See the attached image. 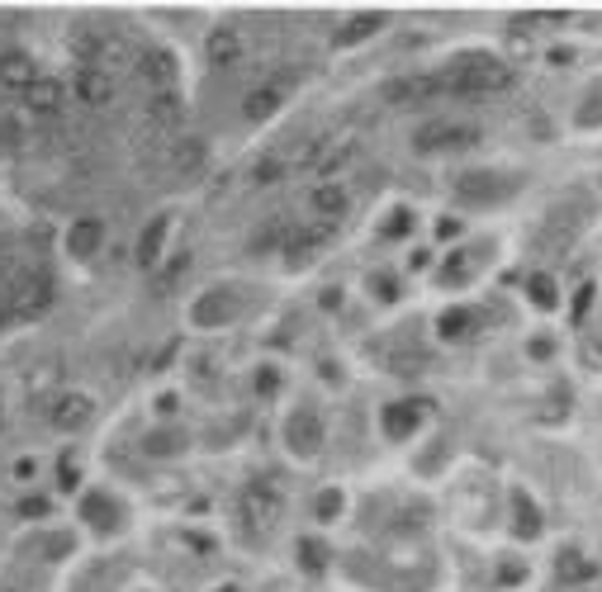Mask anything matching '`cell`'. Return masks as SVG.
I'll use <instances>...</instances> for the list:
<instances>
[{"label":"cell","instance_id":"30bf717a","mask_svg":"<svg viewBox=\"0 0 602 592\" xmlns=\"http://www.w3.org/2000/svg\"><path fill=\"white\" fill-rule=\"evenodd\" d=\"M380 24H384L380 15H361V19H351L347 29H337V48H351V43H356V38L375 34V29H380Z\"/></svg>","mask_w":602,"mask_h":592},{"label":"cell","instance_id":"277c9868","mask_svg":"<svg viewBox=\"0 0 602 592\" xmlns=\"http://www.w3.org/2000/svg\"><path fill=\"white\" fill-rule=\"evenodd\" d=\"M72 90H76L81 105L100 109V105H110L114 100V76L105 72V67H81V72L72 76Z\"/></svg>","mask_w":602,"mask_h":592},{"label":"cell","instance_id":"3957f363","mask_svg":"<svg viewBox=\"0 0 602 592\" xmlns=\"http://www.w3.org/2000/svg\"><path fill=\"white\" fill-rule=\"evenodd\" d=\"M34 81H38V67H34V57L24 53V48H5V53H0V90L24 95Z\"/></svg>","mask_w":602,"mask_h":592},{"label":"cell","instance_id":"7c38bea8","mask_svg":"<svg viewBox=\"0 0 602 592\" xmlns=\"http://www.w3.org/2000/svg\"><path fill=\"white\" fill-rule=\"evenodd\" d=\"M34 465H38L34 455H24V460H19V469H15V474H19V479H34Z\"/></svg>","mask_w":602,"mask_h":592},{"label":"cell","instance_id":"52a82bcc","mask_svg":"<svg viewBox=\"0 0 602 592\" xmlns=\"http://www.w3.org/2000/svg\"><path fill=\"white\" fill-rule=\"evenodd\" d=\"M147 119L157 128H176L181 124V95L176 90H152V100H147Z\"/></svg>","mask_w":602,"mask_h":592},{"label":"cell","instance_id":"ba28073f","mask_svg":"<svg viewBox=\"0 0 602 592\" xmlns=\"http://www.w3.org/2000/svg\"><path fill=\"white\" fill-rule=\"evenodd\" d=\"M313 214H323V218L347 214V190L342 185H318L313 190Z\"/></svg>","mask_w":602,"mask_h":592},{"label":"cell","instance_id":"8fae6325","mask_svg":"<svg viewBox=\"0 0 602 592\" xmlns=\"http://www.w3.org/2000/svg\"><path fill=\"white\" fill-rule=\"evenodd\" d=\"M275 105H280V100H275V90H256V95H247V119L261 124L266 114H275Z\"/></svg>","mask_w":602,"mask_h":592},{"label":"cell","instance_id":"8992f818","mask_svg":"<svg viewBox=\"0 0 602 592\" xmlns=\"http://www.w3.org/2000/svg\"><path fill=\"white\" fill-rule=\"evenodd\" d=\"M100 247H105V223L100 218H76L72 228H67V252L76 261H91Z\"/></svg>","mask_w":602,"mask_h":592},{"label":"cell","instance_id":"6da1fadb","mask_svg":"<svg viewBox=\"0 0 602 592\" xmlns=\"http://www.w3.org/2000/svg\"><path fill=\"white\" fill-rule=\"evenodd\" d=\"M91 417H95V398L76 394V389H62L48 403V427L53 431H81V427H91Z\"/></svg>","mask_w":602,"mask_h":592},{"label":"cell","instance_id":"5b68a950","mask_svg":"<svg viewBox=\"0 0 602 592\" xmlns=\"http://www.w3.org/2000/svg\"><path fill=\"white\" fill-rule=\"evenodd\" d=\"M19 100H24V114H29V119H38V114H57L62 100H67V86L53 81V76H38V81L24 90Z\"/></svg>","mask_w":602,"mask_h":592},{"label":"cell","instance_id":"9c48e42d","mask_svg":"<svg viewBox=\"0 0 602 592\" xmlns=\"http://www.w3.org/2000/svg\"><path fill=\"white\" fill-rule=\"evenodd\" d=\"M0 143L5 147L29 143V114H5V119H0Z\"/></svg>","mask_w":602,"mask_h":592},{"label":"cell","instance_id":"7a4b0ae2","mask_svg":"<svg viewBox=\"0 0 602 592\" xmlns=\"http://www.w3.org/2000/svg\"><path fill=\"white\" fill-rule=\"evenodd\" d=\"M48 299H53L48 280H38V275H19V285L10 289L5 308H10V313H19V318H38V313L48 308Z\"/></svg>","mask_w":602,"mask_h":592}]
</instances>
